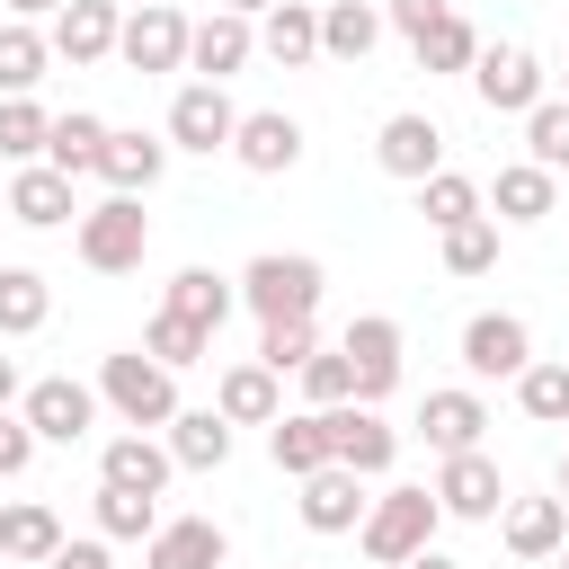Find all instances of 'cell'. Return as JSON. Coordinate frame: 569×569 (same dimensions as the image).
Masks as SVG:
<instances>
[{
    "label": "cell",
    "instance_id": "f907efd6",
    "mask_svg": "<svg viewBox=\"0 0 569 569\" xmlns=\"http://www.w3.org/2000/svg\"><path fill=\"white\" fill-rule=\"evenodd\" d=\"M213 9H231V18H267L276 0H213Z\"/></svg>",
    "mask_w": 569,
    "mask_h": 569
},
{
    "label": "cell",
    "instance_id": "277c9868",
    "mask_svg": "<svg viewBox=\"0 0 569 569\" xmlns=\"http://www.w3.org/2000/svg\"><path fill=\"white\" fill-rule=\"evenodd\" d=\"M71 240H80V267L133 276L142 249H151V213H142V196H107V204H89V213L71 222Z\"/></svg>",
    "mask_w": 569,
    "mask_h": 569
},
{
    "label": "cell",
    "instance_id": "60d3db41",
    "mask_svg": "<svg viewBox=\"0 0 569 569\" xmlns=\"http://www.w3.org/2000/svg\"><path fill=\"white\" fill-rule=\"evenodd\" d=\"M525 160L551 169V178L569 169V98H542V107L525 116Z\"/></svg>",
    "mask_w": 569,
    "mask_h": 569
},
{
    "label": "cell",
    "instance_id": "8992f818",
    "mask_svg": "<svg viewBox=\"0 0 569 569\" xmlns=\"http://www.w3.org/2000/svg\"><path fill=\"white\" fill-rule=\"evenodd\" d=\"M187 36H196V18H178L169 0H151V9H124V36H116V62L124 71H187Z\"/></svg>",
    "mask_w": 569,
    "mask_h": 569
},
{
    "label": "cell",
    "instance_id": "ba28073f",
    "mask_svg": "<svg viewBox=\"0 0 569 569\" xmlns=\"http://www.w3.org/2000/svg\"><path fill=\"white\" fill-rule=\"evenodd\" d=\"M542 62L525 53V44H480V62H471V89H480V107L489 116H533L542 107Z\"/></svg>",
    "mask_w": 569,
    "mask_h": 569
},
{
    "label": "cell",
    "instance_id": "d590c367",
    "mask_svg": "<svg viewBox=\"0 0 569 569\" xmlns=\"http://www.w3.org/2000/svg\"><path fill=\"white\" fill-rule=\"evenodd\" d=\"M44 142H53V116H44L36 98H0V160L36 169V160H44Z\"/></svg>",
    "mask_w": 569,
    "mask_h": 569
},
{
    "label": "cell",
    "instance_id": "44dd1931",
    "mask_svg": "<svg viewBox=\"0 0 569 569\" xmlns=\"http://www.w3.org/2000/svg\"><path fill=\"white\" fill-rule=\"evenodd\" d=\"M365 507H373V498H365V480H356L347 462H329V471L302 480V525H311V533H356Z\"/></svg>",
    "mask_w": 569,
    "mask_h": 569
},
{
    "label": "cell",
    "instance_id": "ee69618b",
    "mask_svg": "<svg viewBox=\"0 0 569 569\" xmlns=\"http://www.w3.org/2000/svg\"><path fill=\"white\" fill-rule=\"evenodd\" d=\"M302 391H311V409H347V400H356V365H347L338 347H320V356L302 365Z\"/></svg>",
    "mask_w": 569,
    "mask_h": 569
},
{
    "label": "cell",
    "instance_id": "9f6ffc18",
    "mask_svg": "<svg viewBox=\"0 0 569 569\" xmlns=\"http://www.w3.org/2000/svg\"><path fill=\"white\" fill-rule=\"evenodd\" d=\"M560 98H569V71H560Z\"/></svg>",
    "mask_w": 569,
    "mask_h": 569
},
{
    "label": "cell",
    "instance_id": "d4e9b609",
    "mask_svg": "<svg viewBox=\"0 0 569 569\" xmlns=\"http://www.w3.org/2000/svg\"><path fill=\"white\" fill-rule=\"evenodd\" d=\"M9 213H18L27 231H62V222H80V204H71V178H62V169H44V160L9 178Z\"/></svg>",
    "mask_w": 569,
    "mask_h": 569
},
{
    "label": "cell",
    "instance_id": "ac0fdd59",
    "mask_svg": "<svg viewBox=\"0 0 569 569\" xmlns=\"http://www.w3.org/2000/svg\"><path fill=\"white\" fill-rule=\"evenodd\" d=\"M160 169H169V133H107V151H98L107 196H151Z\"/></svg>",
    "mask_w": 569,
    "mask_h": 569
},
{
    "label": "cell",
    "instance_id": "7bdbcfd3",
    "mask_svg": "<svg viewBox=\"0 0 569 569\" xmlns=\"http://www.w3.org/2000/svg\"><path fill=\"white\" fill-rule=\"evenodd\" d=\"M53 551H62V516H53V507H18V516H9V560H36V569H44Z\"/></svg>",
    "mask_w": 569,
    "mask_h": 569
},
{
    "label": "cell",
    "instance_id": "4dcf8cb0",
    "mask_svg": "<svg viewBox=\"0 0 569 569\" xmlns=\"http://www.w3.org/2000/svg\"><path fill=\"white\" fill-rule=\"evenodd\" d=\"M373 44H382V9L373 0H329L320 9V53L329 62H365Z\"/></svg>",
    "mask_w": 569,
    "mask_h": 569
},
{
    "label": "cell",
    "instance_id": "4fadbf2b",
    "mask_svg": "<svg viewBox=\"0 0 569 569\" xmlns=\"http://www.w3.org/2000/svg\"><path fill=\"white\" fill-rule=\"evenodd\" d=\"M329 445H338V462L356 471V480H382L391 462H400V427H382V409H329Z\"/></svg>",
    "mask_w": 569,
    "mask_h": 569
},
{
    "label": "cell",
    "instance_id": "d6986e66",
    "mask_svg": "<svg viewBox=\"0 0 569 569\" xmlns=\"http://www.w3.org/2000/svg\"><path fill=\"white\" fill-rule=\"evenodd\" d=\"M480 427H489V400L480 391H427V409H418V436L436 445V453H480Z\"/></svg>",
    "mask_w": 569,
    "mask_h": 569
},
{
    "label": "cell",
    "instance_id": "7c38bea8",
    "mask_svg": "<svg viewBox=\"0 0 569 569\" xmlns=\"http://www.w3.org/2000/svg\"><path fill=\"white\" fill-rule=\"evenodd\" d=\"M373 160H382L391 178H409V187H427V178L445 169V133H436V116H418V107H400V116H382V133H373Z\"/></svg>",
    "mask_w": 569,
    "mask_h": 569
},
{
    "label": "cell",
    "instance_id": "9a60e30c",
    "mask_svg": "<svg viewBox=\"0 0 569 569\" xmlns=\"http://www.w3.org/2000/svg\"><path fill=\"white\" fill-rule=\"evenodd\" d=\"M249 53H258V18H231V9L196 18V36H187V71H196V80H213V89H222Z\"/></svg>",
    "mask_w": 569,
    "mask_h": 569
},
{
    "label": "cell",
    "instance_id": "7dc6e473",
    "mask_svg": "<svg viewBox=\"0 0 569 569\" xmlns=\"http://www.w3.org/2000/svg\"><path fill=\"white\" fill-rule=\"evenodd\" d=\"M44 569H116V560H107V533H89V542H62Z\"/></svg>",
    "mask_w": 569,
    "mask_h": 569
},
{
    "label": "cell",
    "instance_id": "ab89813d",
    "mask_svg": "<svg viewBox=\"0 0 569 569\" xmlns=\"http://www.w3.org/2000/svg\"><path fill=\"white\" fill-rule=\"evenodd\" d=\"M320 356V329L311 320H258V365L267 373H302Z\"/></svg>",
    "mask_w": 569,
    "mask_h": 569
},
{
    "label": "cell",
    "instance_id": "11a10c76",
    "mask_svg": "<svg viewBox=\"0 0 569 569\" xmlns=\"http://www.w3.org/2000/svg\"><path fill=\"white\" fill-rule=\"evenodd\" d=\"M116 9H151V0H116Z\"/></svg>",
    "mask_w": 569,
    "mask_h": 569
},
{
    "label": "cell",
    "instance_id": "e0dca14e",
    "mask_svg": "<svg viewBox=\"0 0 569 569\" xmlns=\"http://www.w3.org/2000/svg\"><path fill=\"white\" fill-rule=\"evenodd\" d=\"M169 471H178V462H169V445H160V436H142V427H124V436H107V445H98V480H107V489H142V498H160V489H169Z\"/></svg>",
    "mask_w": 569,
    "mask_h": 569
},
{
    "label": "cell",
    "instance_id": "1f68e13d",
    "mask_svg": "<svg viewBox=\"0 0 569 569\" xmlns=\"http://www.w3.org/2000/svg\"><path fill=\"white\" fill-rule=\"evenodd\" d=\"M53 320V284L36 267H0V338H36Z\"/></svg>",
    "mask_w": 569,
    "mask_h": 569
},
{
    "label": "cell",
    "instance_id": "f546056e",
    "mask_svg": "<svg viewBox=\"0 0 569 569\" xmlns=\"http://www.w3.org/2000/svg\"><path fill=\"white\" fill-rule=\"evenodd\" d=\"M489 204H498V222H542V213L560 204V178L533 169V160H507V169L489 178Z\"/></svg>",
    "mask_w": 569,
    "mask_h": 569
},
{
    "label": "cell",
    "instance_id": "f35d334b",
    "mask_svg": "<svg viewBox=\"0 0 569 569\" xmlns=\"http://www.w3.org/2000/svg\"><path fill=\"white\" fill-rule=\"evenodd\" d=\"M142 356H160L169 373H187V365H204V356H213V329H196V320H178V311H160V320L142 329Z\"/></svg>",
    "mask_w": 569,
    "mask_h": 569
},
{
    "label": "cell",
    "instance_id": "8fae6325",
    "mask_svg": "<svg viewBox=\"0 0 569 569\" xmlns=\"http://www.w3.org/2000/svg\"><path fill=\"white\" fill-rule=\"evenodd\" d=\"M462 365H471V382H516V373L533 365V329H525L516 311H480V320L462 329Z\"/></svg>",
    "mask_w": 569,
    "mask_h": 569
},
{
    "label": "cell",
    "instance_id": "6da1fadb",
    "mask_svg": "<svg viewBox=\"0 0 569 569\" xmlns=\"http://www.w3.org/2000/svg\"><path fill=\"white\" fill-rule=\"evenodd\" d=\"M436 525H445L436 489H382V498L365 507L356 542H365V560H373V569H409L418 551H436Z\"/></svg>",
    "mask_w": 569,
    "mask_h": 569
},
{
    "label": "cell",
    "instance_id": "d6a6232c",
    "mask_svg": "<svg viewBox=\"0 0 569 569\" xmlns=\"http://www.w3.org/2000/svg\"><path fill=\"white\" fill-rule=\"evenodd\" d=\"M89 507H98V533H107V542H151V533H160V498H142V489H107V480H98Z\"/></svg>",
    "mask_w": 569,
    "mask_h": 569
},
{
    "label": "cell",
    "instance_id": "5bb4252c",
    "mask_svg": "<svg viewBox=\"0 0 569 569\" xmlns=\"http://www.w3.org/2000/svg\"><path fill=\"white\" fill-rule=\"evenodd\" d=\"M231 560V533L213 516H160V533L142 542V569H222Z\"/></svg>",
    "mask_w": 569,
    "mask_h": 569
},
{
    "label": "cell",
    "instance_id": "484cf974",
    "mask_svg": "<svg viewBox=\"0 0 569 569\" xmlns=\"http://www.w3.org/2000/svg\"><path fill=\"white\" fill-rule=\"evenodd\" d=\"M569 542V498H507V551L516 560H560Z\"/></svg>",
    "mask_w": 569,
    "mask_h": 569
},
{
    "label": "cell",
    "instance_id": "b9f144b4",
    "mask_svg": "<svg viewBox=\"0 0 569 569\" xmlns=\"http://www.w3.org/2000/svg\"><path fill=\"white\" fill-rule=\"evenodd\" d=\"M445 267H453V276H489V267H498V213L445 231Z\"/></svg>",
    "mask_w": 569,
    "mask_h": 569
},
{
    "label": "cell",
    "instance_id": "836d02e7",
    "mask_svg": "<svg viewBox=\"0 0 569 569\" xmlns=\"http://www.w3.org/2000/svg\"><path fill=\"white\" fill-rule=\"evenodd\" d=\"M44 62H53V36H36V27H0V98H27L36 80H44Z\"/></svg>",
    "mask_w": 569,
    "mask_h": 569
},
{
    "label": "cell",
    "instance_id": "bcb514c9",
    "mask_svg": "<svg viewBox=\"0 0 569 569\" xmlns=\"http://www.w3.org/2000/svg\"><path fill=\"white\" fill-rule=\"evenodd\" d=\"M27 462H36V427H27L18 409H0V480H18Z\"/></svg>",
    "mask_w": 569,
    "mask_h": 569
},
{
    "label": "cell",
    "instance_id": "52a82bcc",
    "mask_svg": "<svg viewBox=\"0 0 569 569\" xmlns=\"http://www.w3.org/2000/svg\"><path fill=\"white\" fill-rule=\"evenodd\" d=\"M18 418L36 427V445H80V436L98 427V382H71V373H44V382H27V400H18Z\"/></svg>",
    "mask_w": 569,
    "mask_h": 569
},
{
    "label": "cell",
    "instance_id": "f6af8a7d",
    "mask_svg": "<svg viewBox=\"0 0 569 569\" xmlns=\"http://www.w3.org/2000/svg\"><path fill=\"white\" fill-rule=\"evenodd\" d=\"M436 18H453V0H382V27H400L409 44H418Z\"/></svg>",
    "mask_w": 569,
    "mask_h": 569
},
{
    "label": "cell",
    "instance_id": "7a4b0ae2",
    "mask_svg": "<svg viewBox=\"0 0 569 569\" xmlns=\"http://www.w3.org/2000/svg\"><path fill=\"white\" fill-rule=\"evenodd\" d=\"M320 258H302V249H258L249 267H240V302L258 311V320H311L320 311Z\"/></svg>",
    "mask_w": 569,
    "mask_h": 569
},
{
    "label": "cell",
    "instance_id": "c3c4849f",
    "mask_svg": "<svg viewBox=\"0 0 569 569\" xmlns=\"http://www.w3.org/2000/svg\"><path fill=\"white\" fill-rule=\"evenodd\" d=\"M0 9H9V18H18V27H36V18H62V9H71V0H0Z\"/></svg>",
    "mask_w": 569,
    "mask_h": 569
},
{
    "label": "cell",
    "instance_id": "30bf717a",
    "mask_svg": "<svg viewBox=\"0 0 569 569\" xmlns=\"http://www.w3.org/2000/svg\"><path fill=\"white\" fill-rule=\"evenodd\" d=\"M427 489H436V507H445L453 525H498V516H507V480H498L489 453H445V471H436Z\"/></svg>",
    "mask_w": 569,
    "mask_h": 569
},
{
    "label": "cell",
    "instance_id": "6f0895ef",
    "mask_svg": "<svg viewBox=\"0 0 569 569\" xmlns=\"http://www.w3.org/2000/svg\"><path fill=\"white\" fill-rule=\"evenodd\" d=\"M560 569H569V542H560Z\"/></svg>",
    "mask_w": 569,
    "mask_h": 569
},
{
    "label": "cell",
    "instance_id": "3957f363",
    "mask_svg": "<svg viewBox=\"0 0 569 569\" xmlns=\"http://www.w3.org/2000/svg\"><path fill=\"white\" fill-rule=\"evenodd\" d=\"M98 400H107L124 427H142V436H151V427H169V418H178V373H169L160 356H142V347H133V356H107V365H98Z\"/></svg>",
    "mask_w": 569,
    "mask_h": 569
},
{
    "label": "cell",
    "instance_id": "83f0119b",
    "mask_svg": "<svg viewBox=\"0 0 569 569\" xmlns=\"http://www.w3.org/2000/svg\"><path fill=\"white\" fill-rule=\"evenodd\" d=\"M169 462L178 471H222L231 462V418L222 409H178L169 418Z\"/></svg>",
    "mask_w": 569,
    "mask_h": 569
},
{
    "label": "cell",
    "instance_id": "f5cc1de1",
    "mask_svg": "<svg viewBox=\"0 0 569 569\" xmlns=\"http://www.w3.org/2000/svg\"><path fill=\"white\" fill-rule=\"evenodd\" d=\"M9 516H18V507H9V498H0V560H9Z\"/></svg>",
    "mask_w": 569,
    "mask_h": 569
},
{
    "label": "cell",
    "instance_id": "5b68a950",
    "mask_svg": "<svg viewBox=\"0 0 569 569\" xmlns=\"http://www.w3.org/2000/svg\"><path fill=\"white\" fill-rule=\"evenodd\" d=\"M338 356L356 365V409H382L400 391V320L391 311H356L347 338H338Z\"/></svg>",
    "mask_w": 569,
    "mask_h": 569
},
{
    "label": "cell",
    "instance_id": "7402d4cb",
    "mask_svg": "<svg viewBox=\"0 0 569 569\" xmlns=\"http://www.w3.org/2000/svg\"><path fill=\"white\" fill-rule=\"evenodd\" d=\"M284 373H267V365H222V382H213V409L231 418V427H276L284 418V391H276Z\"/></svg>",
    "mask_w": 569,
    "mask_h": 569
},
{
    "label": "cell",
    "instance_id": "8d00e7d4",
    "mask_svg": "<svg viewBox=\"0 0 569 569\" xmlns=\"http://www.w3.org/2000/svg\"><path fill=\"white\" fill-rule=\"evenodd\" d=\"M516 409H525V418H542V427H569V365L533 356V365L516 373Z\"/></svg>",
    "mask_w": 569,
    "mask_h": 569
},
{
    "label": "cell",
    "instance_id": "681fc988",
    "mask_svg": "<svg viewBox=\"0 0 569 569\" xmlns=\"http://www.w3.org/2000/svg\"><path fill=\"white\" fill-rule=\"evenodd\" d=\"M9 400H27V391H18V356H0V409H9Z\"/></svg>",
    "mask_w": 569,
    "mask_h": 569
},
{
    "label": "cell",
    "instance_id": "4316f807",
    "mask_svg": "<svg viewBox=\"0 0 569 569\" xmlns=\"http://www.w3.org/2000/svg\"><path fill=\"white\" fill-rule=\"evenodd\" d=\"M231 302H240V276H213V267H178L160 311H178V320H196V329H222V320H231Z\"/></svg>",
    "mask_w": 569,
    "mask_h": 569
},
{
    "label": "cell",
    "instance_id": "ffe728a7",
    "mask_svg": "<svg viewBox=\"0 0 569 569\" xmlns=\"http://www.w3.org/2000/svg\"><path fill=\"white\" fill-rule=\"evenodd\" d=\"M267 453H276L284 480L329 471V462H338V445H329V409H293V418H276V427H267Z\"/></svg>",
    "mask_w": 569,
    "mask_h": 569
},
{
    "label": "cell",
    "instance_id": "e575fe53",
    "mask_svg": "<svg viewBox=\"0 0 569 569\" xmlns=\"http://www.w3.org/2000/svg\"><path fill=\"white\" fill-rule=\"evenodd\" d=\"M480 204H489V196H480L462 169H436V178L418 187V213H427L436 231H462V222H480Z\"/></svg>",
    "mask_w": 569,
    "mask_h": 569
},
{
    "label": "cell",
    "instance_id": "816d5d0a",
    "mask_svg": "<svg viewBox=\"0 0 569 569\" xmlns=\"http://www.w3.org/2000/svg\"><path fill=\"white\" fill-rule=\"evenodd\" d=\"M409 569H462V560H445V551H418V560H409Z\"/></svg>",
    "mask_w": 569,
    "mask_h": 569
},
{
    "label": "cell",
    "instance_id": "9c48e42d",
    "mask_svg": "<svg viewBox=\"0 0 569 569\" xmlns=\"http://www.w3.org/2000/svg\"><path fill=\"white\" fill-rule=\"evenodd\" d=\"M231 133H240V107H231V89H213V80H187L178 98H169V151H231Z\"/></svg>",
    "mask_w": 569,
    "mask_h": 569
},
{
    "label": "cell",
    "instance_id": "603a6c76",
    "mask_svg": "<svg viewBox=\"0 0 569 569\" xmlns=\"http://www.w3.org/2000/svg\"><path fill=\"white\" fill-rule=\"evenodd\" d=\"M116 36H124V9H116V0H71V9L53 18V53H62V62H107Z\"/></svg>",
    "mask_w": 569,
    "mask_h": 569
},
{
    "label": "cell",
    "instance_id": "cb8c5ba5",
    "mask_svg": "<svg viewBox=\"0 0 569 569\" xmlns=\"http://www.w3.org/2000/svg\"><path fill=\"white\" fill-rule=\"evenodd\" d=\"M258 53L284 62V71L320 62V9H311V0H276V9L258 18Z\"/></svg>",
    "mask_w": 569,
    "mask_h": 569
},
{
    "label": "cell",
    "instance_id": "db71d44e",
    "mask_svg": "<svg viewBox=\"0 0 569 569\" xmlns=\"http://www.w3.org/2000/svg\"><path fill=\"white\" fill-rule=\"evenodd\" d=\"M560 498H569V462H560Z\"/></svg>",
    "mask_w": 569,
    "mask_h": 569
},
{
    "label": "cell",
    "instance_id": "74e56055",
    "mask_svg": "<svg viewBox=\"0 0 569 569\" xmlns=\"http://www.w3.org/2000/svg\"><path fill=\"white\" fill-rule=\"evenodd\" d=\"M409 53H418V71H471V62H480V27H471V18H436Z\"/></svg>",
    "mask_w": 569,
    "mask_h": 569
},
{
    "label": "cell",
    "instance_id": "2e32d148",
    "mask_svg": "<svg viewBox=\"0 0 569 569\" xmlns=\"http://www.w3.org/2000/svg\"><path fill=\"white\" fill-rule=\"evenodd\" d=\"M231 160H240L249 178H284V169L302 160V124H293L284 107H258V116H240V133H231Z\"/></svg>",
    "mask_w": 569,
    "mask_h": 569
},
{
    "label": "cell",
    "instance_id": "f1b7e54d",
    "mask_svg": "<svg viewBox=\"0 0 569 569\" xmlns=\"http://www.w3.org/2000/svg\"><path fill=\"white\" fill-rule=\"evenodd\" d=\"M107 116H89V107H71V116H53V142H44V169H62V178H98V151H107Z\"/></svg>",
    "mask_w": 569,
    "mask_h": 569
}]
</instances>
